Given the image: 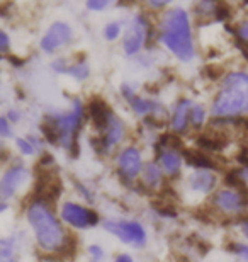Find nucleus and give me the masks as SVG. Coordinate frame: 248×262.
<instances>
[{"label": "nucleus", "instance_id": "nucleus-17", "mask_svg": "<svg viewBox=\"0 0 248 262\" xmlns=\"http://www.w3.org/2000/svg\"><path fill=\"white\" fill-rule=\"evenodd\" d=\"M160 162H162V167L165 169L168 174H177L181 170V155L173 150H167L163 151L160 155Z\"/></svg>", "mask_w": 248, "mask_h": 262}, {"label": "nucleus", "instance_id": "nucleus-23", "mask_svg": "<svg viewBox=\"0 0 248 262\" xmlns=\"http://www.w3.org/2000/svg\"><path fill=\"white\" fill-rule=\"evenodd\" d=\"M214 14L218 19H226L230 15V7L224 2H219L214 5Z\"/></svg>", "mask_w": 248, "mask_h": 262}, {"label": "nucleus", "instance_id": "nucleus-12", "mask_svg": "<svg viewBox=\"0 0 248 262\" xmlns=\"http://www.w3.org/2000/svg\"><path fill=\"white\" fill-rule=\"evenodd\" d=\"M28 177V170L22 169V167H14L5 172V176L2 177V184H0V194L2 199H9L14 194L15 189L22 184V181Z\"/></svg>", "mask_w": 248, "mask_h": 262}, {"label": "nucleus", "instance_id": "nucleus-8", "mask_svg": "<svg viewBox=\"0 0 248 262\" xmlns=\"http://www.w3.org/2000/svg\"><path fill=\"white\" fill-rule=\"evenodd\" d=\"M70 39H72L70 26H66L65 23H55L50 28L48 33H46L44 38L41 39V48L51 53V51L61 48L63 45H66Z\"/></svg>", "mask_w": 248, "mask_h": 262}, {"label": "nucleus", "instance_id": "nucleus-19", "mask_svg": "<svg viewBox=\"0 0 248 262\" xmlns=\"http://www.w3.org/2000/svg\"><path fill=\"white\" fill-rule=\"evenodd\" d=\"M143 177H145V182L148 186H156L158 182L162 181V172H160V169H158L155 164H148V165L145 167Z\"/></svg>", "mask_w": 248, "mask_h": 262}, {"label": "nucleus", "instance_id": "nucleus-31", "mask_svg": "<svg viewBox=\"0 0 248 262\" xmlns=\"http://www.w3.org/2000/svg\"><path fill=\"white\" fill-rule=\"evenodd\" d=\"M116 262H133V259L129 257V255H126V254H123V255H119L118 259H116Z\"/></svg>", "mask_w": 248, "mask_h": 262}, {"label": "nucleus", "instance_id": "nucleus-7", "mask_svg": "<svg viewBox=\"0 0 248 262\" xmlns=\"http://www.w3.org/2000/svg\"><path fill=\"white\" fill-rule=\"evenodd\" d=\"M146 38V20L143 17H136L129 24L124 33V51L128 55H134L141 50Z\"/></svg>", "mask_w": 248, "mask_h": 262}, {"label": "nucleus", "instance_id": "nucleus-6", "mask_svg": "<svg viewBox=\"0 0 248 262\" xmlns=\"http://www.w3.org/2000/svg\"><path fill=\"white\" fill-rule=\"evenodd\" d=\"M61 218L63 222H66L68 225L75 228H87L92 225H97L99 216L92 209L78 206L75 203H65L61 208Z\"/></svg>", "mask_w": 248, "mask_h": 262}, {"label": "nucleus", "instance_id": "nucleus-22", "mask_svg": "<svg viewBox=\"0 0 248 262\" xmlns=\"http://www.w3.org/2000/svg\"><path fill=\"white\" fill-rule=\"evenodd\" d=\"M121 33V24L119 23H110L109 26H105V39H109V41H114L116 38L119 36Z\"/></svg>", "mask_w": 248, "mask_h": 262}, {"label": "nucleus", "instance_id": "nucleus-27", "mask_svg": "<svg viewBox=\"0 0 248 262\" xmlns=\"http://www.w3.org/2000/svg\"><path fill=\"white\" fill-rule=\"evenodd\" d=\"M109 2H104V0H99V2H87V7L92 10H102L107 7Z\"/></svg>", "mask_w": 248, "mask_h": 262}, {"label": "nucleus", "instance_id": "nucleus-2", "mask_svg": "<svg viewBox=\"0 0 248 262\" xmlns=\"http://www.w3.org/2000/svg\"><path fill=\"white\" fill-rule=\"evenodd\" d=\"M245 111H248V75L230 73L213 104V113L218 118H230Z\"/></svg>", "mask_w": 248, "mask_h": 262}, {"label": "nucleus", "instance_id": "nucleus-5", "mask_svg": "<svg viewBox=\"0 0 248 262\" xmlns=\"http://www.w3.org/2000/svg\"><path fill=\"white\" fill-rule=\"evenodd\" d=\"M105 230H109L110 233H114L119 240H123L126 244H133L136 247H143L146 242V233L143 227L136 222H109L104 225Z\"/></svg>", "mask_w": 248, "mask_h": 262}, {"label": "nucleus", "instance_id": "nucleus-26", "mask_svg": "<svg viewBox=\"0 0 248 262\" xmlns=\"http://www.w3.org/2000/svg\"><path fill=\"white\" fill-rule=\"evenodd\" d=\"M206 75H208L209 78H213V80H216L219 75H221V72H219V68L218 67H214V65H209V67H206Z\"/></svg>", "mask_w": 248, "mask_h": 262}, {"label": "nucleus", "instance_id": "nucleus-1", "mask_svg": "<svg viewBox=\"0 0 248 262\" xmlns=\"http://www.w3.org/2000/svg\"><path fill=\"white\" fill-rule=\"evenodd\" d=\"M162 41L178 60L191 61L194 46L187 12L184 9H170L162 20Z\"/></svg>", "mask_w": 248, "mask_h": 262}, {"label": "nucleus", "instance_id": "nucleus-21", "mask_svg": "<svg viewBox=\"0 0 248 262\" xmlns=\"http://www.w3.org/2000/svg\"><path fill=\"white\" fill-rule=\"evenodd\" d=\"M204 118H206L204 107L194 106L192 107V113H191V121H192V124H196V126H200V124L204 123Z\"/></svg>", "mask_w": 248, "mask_h": 262}, {"label": "nucleus", "instance_id": "nucleus-18", "mask_svg": "<svg viewBox=\"0 0 248 262\" xmlns=\"http://www.w3.org/2000/svg\"><path fill=\"white\" fill-rule=\"evenodd\" d=\"M226 184H228L231 189L233 191H236L238 194H241L245 199H248V187H246V184H245V181L241 179V177H238L233 172V174H228L226 176Z\"/></svg>", "mask_w": 248, "mask_h": 262}, {"label": "nucleus", "instance_id": "nucleus-24", "mask_svg": "<svg viewBox=\"0 0 248 262\" xmlns=\"http://www.w3.org/2000/svg\"><path fill=\"white\" fill-rule=\"evenodd\" d=\"M231 247H233V250L240 255L241 259H243L245 262H248V247H246V245H243V244H233Z\"/></svg>", "mask_w": 248, "mask_h": 262}, {"label": "nucleus", "instance_id": "nucleus-10", "mask_svg": "<svg viewBox=\"0 0 248 262\" xmlns=\"http://www.w3.org/2000/svg\"><path fill=\"white\" fill-rule=\"evenodd\" d=\"M245 203H246V199L241 194H238L236 191H219L218 194L214 196L216 206L231 214H238L243 211Z\"/></svg>", "mask_w": 248, "mask_h": 262}, {"label": "nucleus", "instance_id": "nucleus-29", "mask_svg": "<svg viewBox=\"0 0 248 262\" xmlns=\"http://www.w3.org/2000/svg\"><path fill=\"white\" fill-rule=\"evenodd\" d=\"M91 254H92V257H96V262L99 260V259H102V250H100V247H97V245H92L91 247Z\"/></svg>", "mask_w": 248, "mask_h": 262}, {"label": "nucleus", "instance_id": "nucleus-14", "mask_svg": "<svg viewBox=\"0 0 248 262\" xmlns=\"http://www.w3.org/2000/svg\"><path fill=\"white\" fill-rule=\"evenodd\" d=\"M189 184L194 191L199 192H209L216 184V177L208 170H199L196 174L189 177Z\"/></svg>", "mask_w": 248, "mask_h": 262}, {"label": "nucleus", "instance_id": "nucleus-28", "mask_svg": "<svg viewBox=\"0 0 248 262\" xmlns=\"http://www.w3.org/2000/svg\"><path fill=\"white\" fill-rule=\"evenodd\" d=\"M0 133H2V136H9V135H10V129H9V124H7V119H5V118L0 119Z\"/></svg>", "mask_w": 248, "mask_h": 262}, {"label": "nucleus", "instance_id": "nucleus-11", "mask_svg": "<svg viewBox=\"0 0 248 262\" xmlns=\"http://www.w3.org/2000/svg\"><path fill=\"white\" fill-rule=\"evenodd\" d=\"M88 113H91V116L94 119V124H96L97 129H107V126L114 118L110 107L100 97L92 99V102L88 104Z\"/></svg>", "mask_w": 248, "mask_h": 262}, {"label": "nucleus", "instance_id": "nucleus-13", "mask_svg": "<svg viewBox=\"0 0 248 262\" xmlns=\"http://www.w3.org/2000/svg\"><path fill=\"white\" fill-rule=\"evenodd\" d=\"M192 107H194V104L191 101H187V99H182V101L177 104L175 113H173V119H172L173 129L184 131L187 128V123H189V119H191Z\"/></svg>", "mask_w": 248, "mask_h": 262}, {"label": "nucleus", "instance_id": "nucleus-16", "mask_svg": "<svg viewBox=\"0 0 248 262\" xmlns=\"http://www.w3.org/2000/svg\"><path fill=\"white\" fill-rule=\"evenodd\" d=\"M184 157H186V160H187L189 165L197 167V169L208 170V169H213V167H214L213 160H211L206 154H202V151H197V150H184Z\"/></svg>", "mask_w": 248, "mask_h": 262}, {"label": "nucleus", "instance_id": "nucleus-9", "mask_svg": "<svg viewBox=\"0 0 248 262\" xmlns=\"http://www.w3.org/2000/svg\"><path fill=\"white\" fill-rule=\"evenodd\" d=\"M118 164H119V170L121 174L128 179H134L136 176L140 174L141 170V155L140 151L129 146V148H124L118 157Z\"/></svg>", "mask_w": 248, "mask_h": 262}, {"label": "nucleus", "instance_id": "nucleus-25", "mask_svg": "<svg viewBox=\"0 0 248 262\" xmlns=\"http://www.w3.org/2000/svg\"><path fill=\"white\" fill-rule=\"evenodd\" d=\"M17 146H19V150L22 151L24 155H31V154H33V151H34L33 145L28 143V141L22 140V138H17Z\"/></svg>", "mask_w": 248, "mask_h": 262}, {"label": "nucleus", "instance_id": "nucleus-30", "mask_svg": "<svg viewBox=\"0 0 248 262\" xmlns=\"http://www.w3.org/2000/svg\"><path fill=\"white\" fill-rule=\"evenodd\" d=\"M0 39H2V45H0V50L2 51H7V48H9V38H7V34L4 33H0Z\"/></svg>", "mask_w": 248, "mask_h": 262}, {"label": "nucleus", "instance_id": "nucleus-20", "mask_svg": "<svg viewBox=\"0 0 248 262\" xmlns=\"http://www.w3.org/2000/svg\"><path fill=\"white\" fill-rule=\"evenodd\" d=\"M66 73H70L72 77L78 78V80H83V78L88 77V67L83 63V61H78L77 65L68 67V72Z\"/></svg>", "mask_w": 248, "mask_h": 262}, {"label": "nucleus", "instance_id": "nucleus-33", "mask_svg": "<svg viewBox=\"0 0 248 262\" xmlns=\"http://www.w3.org/2000/svg\"><path fill=\"white\" fill-rule=\"evenodd\" d=\"M0 262H15V260H12L10 257H5V255H2V260H0Z\"/></svg>", "mask_w": 248, "mask_h": 262}, {"label": "nucleus", "instance_id": "nucleus-4", "mask_svg": "<svg viewBox=\"0 0 248 262\" xmlns=\"http://www.w3.org/2000/svg\"><path fill=\"white\" fill-rule=\"evenodd\" d=\"M58 129H60V141L65 148L70 151L73 157L78 154V141L77 135L80 129V119H82V106L80 102H75V111L66 116H55Z\"/></svg>", "mask_w": 248, "mask_h": 262}, {"label": "nucleus", "instance_id": "nucleus-15", "mask_svg": "<svg viewBox=\"0 0 248 262\" xmlns=\"http://www.w3.org/2000/svg\"><path fill=\"white\" fill-rule=\"evenodd\" d=\"M121 92L124 94L126 97H128V101L131 104V107H133V111L136 114H148L153 107H156V104H153L150 101H145V99H141V97H136L133 92H131V89L128 85H123V89H121Z\"/></svg>", "mask_w": 248, "mask_h": 262}, {"label": "nucleus", "instance_id": "nucleus-3", "mask_svg": "<svg viewBox=\"0 0 248 262\" xmlns=\"http://www.w3.org/2000/svg\"><path fill=\"white\" fill-rule=\"evenodd\" d=\"M28 218L41 247L44 250L61 249L63 242H65V233H63L61 225L58 223L55 214L46 206V203L38 201L31 204L28 209Z\"/></svg>", "mask_w": 248, "mask_h": 262}, {"label": "nucleus", "instance_id": "nucleus-34", "mask_svg": "<svg viewBox=\"0 0 248 262\" xmlns=\"http://www.w3.org/2000/svg\"><path fill=\"white\" fill-rule=\"evenodd\" d=\"M245 230H246V233H248V223L245 225Z\"/></svg>", "mask_w": 248, "mask_h": 262}, {"label": "nucleus", "instance_id": "nucleus-32", "mask_svg": "<svg viewBox=\"0 0 248 262\" xmlns=\"http://www.w3.org/2000/svg\"><path fill=\"white\" fill-rule=\"evenodd\" d=\"M150 4L153 5V7H162V5L165 4V2H150Z\"/></svg>", "mask_w": 248, "mask_h": 262}]
</instances>
